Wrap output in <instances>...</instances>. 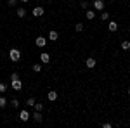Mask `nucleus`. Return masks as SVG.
<instances>
[{"instance_id": "f257e3e1", "label": "nucleus", "mask_w": 130, "mask_h": 128, "mask_svg": "<svg viewBox=\"0 0 130 128\" xmlns=\"http://www.w3.org/2000/svg\"><path fill=\"white\" fill-rule=\"evenodd\" d=\"M9 57H10V61L18 62V61L21 59V52H19V49H10V52H9Z\"/></svg>"}, {"instance_id": "ddd939ff", "label": "nucleus", "mask_w": 130, "mask_h": 128, "mask_svg": "<svg viewBox=\"0 0 130 128\" xmlns=\"http://www.w3.org/2000/svg\"><path fill=\"white\" fill-rule=\"evenodd\" d=\"M24 16H26V9L24 7H19L18 9V17H24Z\"/></svg>"}, {"instance_id": "4be33fe9", "label": "nucleus", "mask_w": 130, "mask_h": 128, "mask_svg": "<svg viewBox=\"0 0 130 128\" xmlns=\"http://www.w3.org/2000/svg\"><path fill=\"white\" fill-rule=\"evenodd\" d=\"M10 104H12V107H14V109H18V107H19V100H16V99H14V100H12Z\"/></svg>"}, {"instance_id": "a878e982", "label": "nucleus", "mask_w": 130, "mask_h": 128, "mask_svg": "<svg viewBox=\"0 0 130 128\" xmlns=\"http://www.w3.org/2000/svg\"><path fill=\"white\" fill-rule=\"evenodd\" d=\"M12 80H19V75H18V73H14V75H10V81H12Z\"/></svg>"}, {"instance_id": "f8f14e48", "label": "nucleus", "mask_w": 130, "mask_h": 128, "mask_svg": "<svg viewBox=\"0 0 130 128\" xmlns=\"http://www.w3.org/2000/svg\"><path fill=\"white\" fill-rule=\"evenodd\" d=\"M33 119H35L37 123H40V121H42V111H35V114H33Z\"/></svg>"}, {"instance_id": "2eb2a0df", "label": "nucleus", "mask_w": 130, "mask_h": 128, "mask_svg": "<svg viewBox=\"0 0 130 128\" xmlns=\"http://www.w3.org/2000/svg\"><path fill=\"white\" fill-rule=\"evenodd\" d=\"M121 49H123V50H128V49H130V42H128V40L121 42Z\"/></svg>"}, {"instance_id": "7ed1b4c3", "label": "nucleus", "mask_w": 130, "mask_h": 128, "mask_svg": "<svg viewBox=\"0 0 130 128\" xmlns=\"http://www.w3.org/2000/svg\"><path fill=\"white\" fill-rule=\"evenodd\" d=\"M43 12H45V9L38 5V7H35V9H33V16H35V17H40V16H43Z\"/></svg>"}, {"instance_id": "423d86ee", "label": "nucleus", "mask_w": 130, "mask_h": 128, "mask_svg": "<svg viewBox=\"0 0 130 128\" xmlns=\"http://www.w3.org/2000/svg\"><path fill=\"white\" fill-rule=\"evenodd\" d=\"M35 43H37V47H45V43H47V40L43 38V36H38V38L35 40Z\"/></svg>"}, {"instance_id": "5701e85b", "label": "nucleus", "mask_w": 130, "mask_h": 128, "mask_svg": "<svg viewBox=\"0 0 130 128\" xmlns=\"http://www.w3.org/2000/svg\"><path fill=\"white\" fill-rule=\"evenodd\" d=\"M35 102H37V100H35L33 97H30V99H28V106H31V107L35 106Z\"/></svg>"}, {"instance_id": "f3484780", "label": "nucleus", "mask_w": 130, "mask_h": 128, "mask_svg": "<svg viewBox=\"0 0 130 128\" xmlns=\"http://www.w3.org/2000/svg\"><path fill=\"white\" fill-rule=\"evenodd\" d=\"M33 107H35V111H42V109H43V104H42V102H35Z\"/></svg>"}, {"instance_id": "1a4fd4ad", "label": "nucleus", "mask_w": 130, "mask_h": 128, "mask_svg": "<svg viewBox=\"0 0 130 128\" xmlns=\"http://www.w3.org/2000/svg\"><path fill=\"white\" fill-rule=\"evenodd\" d=\"M57 38H59V33H57L56 30H52V31L49 33V40H52V42H56Z\"/></svg>"}, {"instance_id": "0eeeda50", "label": "nucleus", "mask_w": 130, "mask_h": 128, "mask_svg": "<svg viewBox=\"0 0 130 128\" xmlns=\"http://www.w3.org/2000/svg\"><path fill=\"white\" fill-rule=\"evenodd\" d=\"M85 64H87V68H95V64H97V61L94 59V57H89V59L85 61Z\"/></svg>"}, {"instance_id": "dca6fc26", "label": "nucleus", "mask_w": 130, "mask_h": 128, "mask_svg": "<svg viewBox=\"0 0 130 128\" xmlns=\"http://www.w3.org/2000/svg\"><path fill=\"white\" fill-rule=\"evenodd\" d=\"M85 16H87V19H94V17H95V12H94V10H87Z\"/></svg>"}, {"instance_id": "9b49d317", "label": "nucleus", "mask_w": 130, "mask_h": 128, "mask_svg": "<svg viewBox=\"0 0 130 128\" xmlns=\"http://www.w3.org/2000/svg\"><path fill=\"white\" fill-rule=\"evenodd\" d=\"M47 97H49V100H56L57 99V92L56 90H50L49 94H47Z\"/></svg>"}, {"instance_id": "39448f33", "label": "nucleus", "mask_w": 130, "mask_h": 128, "mask_svg": "<svg viewBox=\"0 0 130 128\" xmlns=\"http://www.w3.org/2000/svg\"><path fill=\"white\" fill-rule=\"evenodd\" d=\"M12 88H14V90H21V88H23L21 80H12Z\"/></svg>"}, {"instance_id": "6ab92c4d", "label": "nucleus", "mask_w": 130, "mask_h": 128, "mask_svg": "<svg viewBox=\"0 0 130 128\" xmlns=\"http://www.w3.org/2000/svg\"><path fill=\"white\" fill-rule=\"evenodd\" d=\"M5 106H7V99L0 97V107H5Z\"/></svg>"}, {"instance_id": "aec40b11", "label": "nucleus", "mask_w": 130, "mask_h": 128, "mask_svg": "<svg viewBox=\"0 0 130 128\" xmlns=\"http://www.w3.org/2000/svg\"><path fill=\"white\" fill-rule=\"evenodd\" d=\"M75 30L78 31V33H82V31H83V24H82V23H78V24L75 26Z\"/></svg>"}, {"instance_id": "b1692460", "label": "nucleus", "mask_w": 130, "mask_h": 128, "mask_svg": "<svg viewBox=\"0 0 130 128\" xmlns=\"http://www.w3.org/2000/svg\"><path fill=\"white\" fill-rule=\"evenodd\" d=\"M16 2H18V0H7V5H10V7H14V5H16Z\"/></svg>"}, {"instance_id": "f03ea898", "label": "nucleus", "mask_w": 130, "mask_h": 128, "mask_svg": "<svg viewBox=\"0 0 130 128\" xmlns=\"http://www.w3.org/2000/svg\"><path fill=\"white\" fill-rule=\"evenodd\" d=\"M92 7H94V9L95 10H104V2H102V0H94V4H92Z\"/></svg>"}, {"instance_id": "a211bd4d", "label": "nucleus", "mask_w": 130, "mask_h": 128, "mask_svg": "<svg viewBox=\"0 0 130 128\" xmlns=\"http://www.w3.org/2000/svg\"><path fill=\"white\" fill-rule=\"evenodd\" d=\"M33 71H35V73H40L42 71V64H33Z\"/></svg>"}, {"instance_id": "4468645a", "label": "nucleus", "mask_w": 130, "mask_h": 128, "mask_svg": "<svg viewBox=\"0 0 130 128\" xmlns=\"http://www.w3.org/2000/svg\"><path fill=\"white\" fill-rule=\"evenodd\" d=\"M101 19H102V21H108V19H109V14H108L106 10H101Z\"/></svg>"}, {"instance_id": "bb28decb", "label": "nucleus", "mask_w": 130, "mask_h": 128, "mask_svg": "<svg viewBox=\"0 0 130 128\" xmlns=\"http://www.w3.org/2000/svg\"><path fill=\"white\" fill-rule=\"evenodd\" d=\"M21 2H24V4H26V2H28V0H21Z\"/></svg>"}, {"instance_id": "6e6552de", "label": "nucleus", "mask_w": 130, "mask_h": 128, "mask_svg": "<svg viewBox=\"0 0 130 128\" xmlns=\"http://www.w3.org/2000/svg\"><path fill=\"white\" fill-rule=\"evenodd\" d=\"M40 61L43 62V64H47V62L50 61V56L47 54V52H42V54H40Z\"/></svg>"}, {"instance_id": "20e7f679", "label": "nucleus", "mask_w": 130, "mask_h": 128, "mask_svg": "<svg viewBox=\"0 0 130 128\" xmlns=\"http://www.w3.org/2000/svg\"><path fill=\"white\" fill-rule=\"evenodd\" d=\"M30 116H31V114L28 113V111H21V113H19V119H21V121H28Z\"/></svg>"}, {"instance_id": "9d476101", "label": "nucleus", "mask_w": 130, "mask_h": 128, "mask_svg": "<svg viewBox=\"0 0 130 128\" xmlns=\"http://www.w3.org/2000/svg\"><path fill=\"white\" fill-rule=\"evenodd\" d=\"M108 28H109V31H116L118 30V24H116L115 21H109V23H108Z\"/></svg>"}, {"instance_id": "412c9836", "label": "nucleus", "mask_w": 130, "mask_h": 128, "mask_svg": "<svg viewBox=\"0 0 130 128\" xmlns=\"http://www.w3.org/2000/svg\"><path fill=\"white\" fill-rule=\"evenodd\" d=\"M80 5H82V9H83V10H87V9H89V5H90V4H89V2H85V0H83V2H82Z\"/></svg>"}, {"instance_id": "393cba45", "label": "nucleus", "mask_w": 130, "mask_h": 128, "mask_svg": "<svg viewBox=\"0 0 130 128\" xmlns=\"http://www.w3.org/2000/svg\"><path fill=\"white\" fill-rule=\"evenodd\" d=\"M5 90H7V87H5V85H4V83H0V94H4V92H5Z\"/></svg>"}]
</instances>
